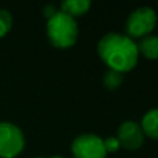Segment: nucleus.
Listing matches in <instances>:
<instances>
[{
  "label": "nucleus",
  "mask_w": 158,
  "mask_h": 158,
  "mask_svg": "<svg viewBox=\"0 0 158 158\" xmlns=\"http://www.w3.org/2000/svg\"><path fill=\"white\" fill-rule=\"evenodd\" d=\"M52 158H63V157H60V156H54V157H52Z\"/></svg>",
  "instance_id": "nucleus-14"
},
{
  "label": "nucleus",
  "mask_w": 158,
  "mask_h": 158,
  "mask_svg": "<svg viewBox=\"0 0 158 158\" xmlns=\"http://www.w3.org/2000/svg\"><path fill=\"white\" fill-rule=\"evenodd\" d=\"M104 148H106L107 154H108V153H115V151H118L121 148V146H119V142H118L117 137L110 136L104 140Z\"/></svg>",
  "instance_id": "nucleus-12"
},
{
  "label": "nucleus",
  "mask_w": 158,
  "mask_h": 158,
  "mask_svg": "<svg viewBox=\"0 0 158 158\" xmlns=\"http://www.w3.org/2000/svg\"><path fill=\"white\" fill-rule=\"evenodd\" d=\"M158 15L151 7H137L128 15L125 33L131 39H143L151 35L157 27Z\"/></svg>",
  "instance_id": "nucleus-3"
},
{
  "label": "nucleus",
  "mask_w": 158,
  "mask_h": 158,
  "mask_svg": "<svg viewBox=\"0 0 158 158\" xmlns=\"http://www.w3.org/2000/svg\"><path fill=\"white\" fill-rule=\"evenodd\" d=\"M57 13H58V10H57V8H56L53 4H46V6L43 7V15L46 17L47 19H50L52 17H54Z\"/></svg>",
  "instance_id": "nucleus-13"
},
{
  "label": "nucleus",
  "mask_w": 158,
  "mask_h": 158,
  "mask_svg": "<svg viewBox=\"0 0 158 158\" xmlns=\"http://www.w3.org/2000/svg\"><path fill=\"white\" fill-rule=\"evenodd\" d=\"M97 53L108 69L122 75L131 72L139 63L137 43L123 33L108 32L101 36L97 43Z\"/></svg>",
  "instance_id": "nucleus-1"
},
{
  "label": "nucleus",
  "mask_w": 158,
  "mask_h": 158,
  "mask_svg": "<svg viewBox=\"0 0 158 158\" xmlns=\"http://www.w3.org/2000/svg\"><path fill=\"white\" fill-rule=\"evenodd\" d=\"M140 126H142L144 136L150 137L153 140H158V108L148 110L143 115Z\"/></svg>",
  "instance_id": "nucleus-7"
},
{
  "label": "nucleus",
  "mask_w": 158,
  "mask_h": 158,
  "mask_svg": "<svg viewBox=\"0 0 158 158\" xmlns=\"http://www.w3.org/2000/svg\"><path fill=\"white\" fill-rule=\"evenodd\" d=\"M119 142V146L125 150L135 151L139 150L144 143V133L142 131V126L136 121H123L117 131V136H115Z\"/></svg>",
  "instance_id": "nucleus-6"
},
{
  "label": "nucleus",
  "mask_w": 158,
  "mask_h": 158,
  "mask_svg": "<svg viewBox=\"0 0 158 158\" xmlns=\"http://www.w3.org/2000/svg\"><path fill=\"white\" fill-rule=\"evenodd\" d=\"M137 50L147 60H158V36L148 35L143 38L137 44Z\"/></svg>",
  "instance_id": "nucleus-9"
},
{
  "label": "nucleus",
  "mask_w": 158,
  "mask_h": 158,
  "mask_svg": "<svg viewBox=\"0 0 158 158\" xmlns=\"http://www.w3.org/2000/svg\"><path fill=\"white\" fill-rule=\"evenodd\" d=\"M13 28V17L10 11L6 8H0V39L4 38Z\"/></svg>",
  "instance_id": "nucleus-11"
},
{
  "label": "nucleus",
  "mask_w": 158,
  "mask_h": 158,
  "mask_svg": "<svg viewBox=\"0 0 158 158\" xmlns=\"http://www.w3.org/2000/svg\"><path fill=\"white\" fill-rule=\"evenodd\" d=\"M123 83V75L112 69H107V72L103 75V86L107 90H117Z\"/></svg>",
  "instance_id": "nucleus-10"
},
{
  "label": "nucleus",
  "mask_w": 158,
  "mask_h": 158,
  "mask_svg": "<svg viewBox=\"0 0 158 158\" xmlns=\"http://www.w3.org/2000/svg\"><path fill=\"white\" fill-rule=\"evenodd\" d=\"M90 7H92V2L89 0H65L61 3V11L71 15L72 18L85 15L90 10Z\"/></svg>",
  "instance_id": "nucleus-8"
},
{
  "label": "nucleus",
  "mask_w": 158,
  "mask_h": 158,
  "mask_svg": "<svg viewBox=\"0 0 158 158\" xmlns=\"http://www.w3.org/2000/svg\"><path fill=\"white\" fill-rule=\"evenodd\" d=\"M36 158H44V157H36Z\"/></svg>",
  "instance_id": "nucleus-15"
},
{
  "label": "nucleus",
  "mask_w": 158,
  "mask_h": 158,
  "mask_svg": "<svg viewBox=\"0 0 158 158\" xmlns=\"http://www.w3.org/2000/svg\"><path fill=\"white\" fill-rule=\"evenodd\" d=\"M46 35L53 47L60 50L69 49L78 40V22L71 15L63 13V11H58L54 17L47 19Z\"/></svg>",
  "instance_id": "nucleus-2"
},
{
  "label": "nucleus",
  "mask_w": 158,
  "mask_h": 158,
  "mask_svg": "<svg viewBox=\"0 0 158 158\" xmlns=\"http://www.w3.org/2000/svg\"><path fill=\"white\" fill-rule=\"evenodd\" d=\"M24 147V132L13 122H0V158H15Z\"/></svg>",
  "instance_id": "nucleus-4"
},
{
  "label": "nucleus",
  "mask_w": 158,
  "mask_h": 158,
  "mask_svg": "<svg viewBox=\"0 0 158 158\" xmlns=\"http://www.w3.org/2000/svg\"><path fill=\"white\" fill-rule=\"evenodd\" d=\"M71 153L74 158H106L104 140L94 133H82L71 143Z\"/></svg>",
  "instance_id": "nucleus-5"
}]
</instances>
